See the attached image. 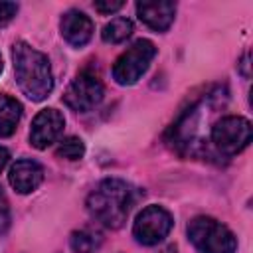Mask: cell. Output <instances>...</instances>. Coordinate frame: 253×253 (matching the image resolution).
I'll return each mask as SVG.
<instances>
[{
  "label": "cell",
  "instance_id": "obj_14",
  "mask_svg": "<svg viewBox=\"0 0 253 253\" xmlns=\"http://www.w3.org/2000/svg\"><path fill=\"white\" fill-rule=\"evenodd\" d=\"M132 22L128 20V18H115V20H111L105 28H103V32H101V38H103V42H107V43H121V42H125L126 38H130V34H132Z\"/></svg>",
  "mask_w": 253,
  "mask_h": 253
},
{
  "label": "cell",
  "instance_id": "obj_5",
  "mask_svg": "<svg viewBox=\"0 0 253 253\" xmlns=\"http://www.w3.org/2000/svg\"><path fill=\"white\" fill-rule=\"evenodd\" d=\"M211 142L223 156H235L251 142V123L237 115L221 117L211 126Z\"/></svg>",
  "mask_w": 253,
  "mask_h": 253
},
{
  "label": "cell",
  "instance_id": "obj_22",
  "mask_svg": "<svg viewBox=\"0 0 253 253\" xmlns=\"http://www.w3.org/2000/svg\"><path fill=\"white\" fill-rule=\"evenodd\" d=\"M2 67H4V63H2V55H0V73H2Z\"/></svg>",
  "mask_w": 253,
  "mask_h": 253
},
{
  "label": "cell",
  "instance_id": "obj_17",
  "mask_svg": "<svg viewBox=\"0 0 253 253\" xmlns=\"http://www.w3.org/2000/svg\"><path fill=\"white\" fill-rule=\"evenodd\" d=\"M10 227V206H8V200L0 188V235L6 233Z\"/></svg>",
  "mask_w": 253,
  "mask_h": 253
},
{
  "label": "cell",
  "instance_id": "obj_16",
  "mask_svg": "<svg viewBox=\"0 0 253 253\" xmlns=\"http://www.w3.org/2000/svg\"><path fill=\"white\" fill-rule=\"evenodd\" d=\"M18 14V4L16 2H0V28L8 26L14 16Z\"/></svg>",
  "mask_w": 253,
  "mask_h": 253
},
{
  "label": "cell",
  "instance_id": "obj_19",
  "mask_svg": "<svg viewBox=\"0 0 253 253\" xmlns=\"http://www.w3.org/2000/svg\"><path fill=\"white\" fill-rule=\"evenodd\" d=\"M237 71H239L245 79H249V77H251V73H249V51H245V53H243V57H241V61L237 63Z\"/></svg>",
  "mask_w": 253,
  "mask_h": 253
},
{
  "label": "cell",
  "instance_id": "obj_2",
  "mask_svg": "<svg viewBox=\"0 0 253 253\" xmlns=\"http://www.w3.org/2000/svg\"><path fill=\"white\" fill-rule=\"evenodd\" d=\"M12 59L22 93L32 101H43L53 89V75L47 55L26 42H16L12 45Z\"/></svg>",
  "mask_w": 253,
  "mask_h": 253
},
{
  "label": "cell",
  "instance_id": "obj_6",
  "mask_svg": "<svg viewBox=\"0 0 253 253\" xmlns=\"http://www.w3.org/2000/svg\"><path fill=\"white\" fill-rule=\"evenodd\" d=\"M174 225L172 213L162 206H146L132 223V235L140 245H158Z\"/></svg>",
  "mask_w": 253,
  "mask_h": 253
},
{
  "label": "cell",
  "instance_id": "obj_1",
  "mask_svg": "<svg viewBox=\"0 0 253 253\" xmlns=\"http://www.w3.org/2000/svg\"><path fill=\"white\" fill-rule=\"evenodd\" d=\"M138 196L140 194L132 184L121 178H105L87 196V211L101 225L119 229L126 221Z\"/></svg>",
  "mask_w": 253,
  "mask_h": 253
},
{
  "label": "cell",
  "instance_id": "obj_8",
  "mask_svg": "<svg viewBox=\"0 0 253 253\" xmlns=\"http://www.w3.org/2000/svg\"><path fill=\"white\" fill-rule=\"evenodd\" d=\"M63 126H65V119L57 109H51V107L42 109L34 117L32 126H30L32 146H36L38 150H43V148L51 146L59 138V134L63 132Z\"/></svg>",
  "mask_w": 253,
  "mask_h": 253
},
{
  "label": "cell",
  "instance_id": "obj_11",
  "mask_svg": "<svg viewBox=\"0 0 253 253\" xmlns=\"http://www.w3.org/2000/svg\"><path fill=\"white\" fill-rule=\"evenodd\" d=\"M136 16L138 20L148 26L154 32H166L176 16V4L174 2H138L136 4Z\"/></svg>",
  "mask_w": 253,
  "mask_h": 253
},
{
  "label": "cell",
  "instance_id": "obj_3",
  "mask_svg": "<svg viewBox=\"0 0 253 253\" xmlns=\"http://www.w3.org/2000/svg\"><path fill=\"white\" fill-rule=\"evenodd\" d=\"M186 231L200 253H235L237 249V239L231 229L213 217L198 215L190 219Z\"/></svg>",
  "mask_w": 253,
  "mask_h": 253
},
{
  "label": "cell",
  "instance_id": "obj_4",
  "mask_svg": "<svg viewBox=\"0 0 253 253\" xmlns=\"http://www.w3.org/2000/svg\"><path fill=\"white\" fill-rule=\"evenodd\" d=\"M156 55V45L150 40H136L130 47H126L113 65V79L119 85H132L136 83L146 69L150 67V61Z\"/></svg>",
  "mask_w": 253,
  "mask_h": 253
},
{
  "label": "cell",
  "instance_id": "obj_15",
  "mask_svg": "<svg viewBox=\"0 0 253 253\" xmlns=\"http://www.w3.org/2000/svg\"><path fill=\"white\" fill-rule=\"evenodd\" d=\"M55 154L59 158H65V160H79L85 154V144L79 136H67L57 144Z\"/></svg>",
  "mask_w": 253,
  "mask_h": 253
},
{
  "label": "cell",
  "instance_id": "obj_18",
  "mask_svg": "<svg viewBox=\"0 0 253 253\" xmlns=\"http://www.w3.org/2000/svg\"><path fill=\"white\" fill-rule=\"evenodd\" d=\"M93 8H95L99 14H115L117 10L123 8V2H121V0H115V2H111V0H107V2H95Z\"/></svg>",
  "mask_w": 253,
  "mask_h": 253
},
{
  "label": "cell",
  "instance_id": "obj_20",
  "mask_svg": "<svg viewBox=\"0 0 253 253\" xmlns=\"http://www.w3.org/2000/svg\"><path fill=\"white\" fill-rule=\"evenodd\" d=\"M8 160H10V152H8V148H6V146H0V172L4 170V166L8 164Z\"/></svg>",
  "mask_w": 253,
  "mask_h": 253
},
{
  "label": "cell",
  "instance_id": "obj_9",
  "mask_svg": "<svg viewBox=\"0 0 253 253\" xmlns=\"http://www.w3.org/2000/svg\"><path fill=\"white\" fill-rule=\"evenodd\" d=\"M59 30L63 40L73 47H83L93 38V22L91 18L81 10H67L61 16Z\"/></svg>",
  "mask_w": 253,
  "mask_h": 253
},
{
  "label": "cell",
  "instance_id": "obj_21",
  "mask_svg": "<svg viewBox=\"0 0 253 253\" xmlns=\"http://www.w3.org/2000/svg\"><path fill=\"white\" fill-rule=\"evenodd\" d=\"M160 253H176V245H168V247H164Z\"/></svg>",
  "mask_w": 253,
  "mask_h": 253
},
{
  "label": "cell",
  "instance_id": "obj_10",
  "mask_svg": "<svg viewBox=\"0 0 253 253\" xmlns=\"http://www.w3.org/2000/svg\"><path fill=\"white\" fill-rule=\"evenodd\" d=\"M43 180V168L40 162L32 158H20L10 166L8 182L18 194H30L34 192Z\"/></svg>",
  "mask_w": 253,
  "mask_h": 253
},
{
  "label": "cell",
  "instance_id": "obj_12",
  "mask_svg": "<svg viewBox=\"0 0 253 253\" xmlns=\"http://www.w3.org/2000/svg\"><path fill=\"white\" fill-rule=\"evenodd\" d=\"M22 119V105L18 99L0 93V138H8L16 132Z\"/></svg>",
  "mask_w": 253,
  "mask_h": 253
},
{
  "label": "cell",
  "instance_id": "obj_7",
  "mask_svg": "<svg viewBox=\"0 0 253 253\" xmlns=\"http://www.w3.org/2000/svg\"><path fill=\"white\" fill-rule=\"evenodd\" d=\"M103 95H105V87L101 79L89 71H83L67 85L63 93V103L71 111L87 113L103 101Z\"/></svg>",
  "mask_w": 253,
  "mask_h": 253
},
{
  "label": "cell",
  "instance_id": "obj_13",
  "mask_svg": "<svg viewBox=\"0 0 253 253\" xmlns=\"http://www.w3.org/2000/svg\"><path fill=\"white\" fill-rule=\"evenodd\" d=\"M103 243V237L91 229H77L69 235V247L75 253H95Z\"/></svg>",
  "mask_w": 253,
  "mask_h": 253
}]
</instances>
